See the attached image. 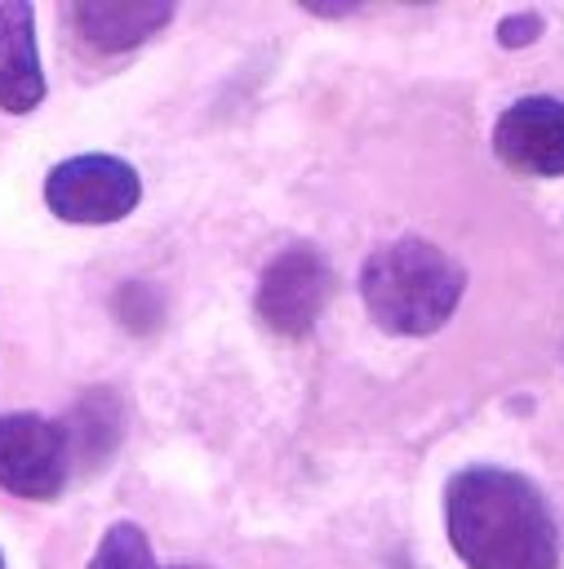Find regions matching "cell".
Returning <instances> with one entry per match:
<instances>
[{"label":"cell","instance_id":"2","mask_svg":"<svg viewBox=\"0 0 564 569\" xmlns=\"http://www.w3.org/2000/svg\"><path fill=\"white\" fill-rule=\"evenodd\" d=\"M466 289V271L431 240L404 236L369 253L360 271V298L386 333L426 338L449 325Z\"/></svg>","mask_w":564,"mask_h":569},{"label":"cell","instance_id":"12","mask_svg":"<svg viewBox=\"0 0 564 569\" xmlns=\"http://www.w3.org/2000/svg\"><path fill=\"white\" fill-rule=\"evenodd\" d=\"M537 36H542V18L537 13H511V18L497 22V44H506V49H524Z\"/></svg>","mask_w":564,"mask_h":569},{"label":"cell","instance_id":"5","mask_svg":"<svg viewBox=\"0 0 564 569\" xmlns=\"http://www.w3.org/2000/svg\"><path fill=\"white\" fill-rule=\"evenodd\" d=\"M71 480V453L62 422L40 413H0V489L49 502Z\"/></svg>","mask_w":564,"mask_h":569},{"label":"cell","instance_id":"14","mask_svg":"<svg viewBox=\"0 0 564 569\" xmlns=\"http://www.w3.org/2000/svg\"><path fill=\"white\" fill-rule=\"evenodd\" d=\"M0 569H4V556H0Z\"/></svg>","mask_w":564,"mask_h":569},{"label":"cell","instance_id":"11","mask_svg":"<svg viewBox=\"0 0 564 569\" xmlns=\"http://www.w3.org/2000/svg\"><path fill=\"white\" fill-rule=\"evenodd\" d=\"M115 316L129 333H151L164 320V298L151 284H120L115 293Z\"/></svg>","mask_w":564,"mask_h":569},{"label":"cell","instance_id":"8","mask_svg":"<svg viewBox=\"0 0 564 569\" xmlns=\"http://www.w3.org/2000/svg\"><path fill=\"white\" fill-rule=\"evenodd\" d=\"M71 22L93 53H124V49L151 40L160 27H169L173 4L169 0H120V4L84 0L71 9Z\"/></svg>","mask_w":564,"mask_h":569},{"label":"cell","instance_id":"1","mask_svg":"<svg viewBox=\"0 0 564 569\" xmlns=\"http://www.w3.org/2000/svg\"><path fill=\"white\" fill-rule=\"evenodd\" d=\"M444 529L466 569H560L551 507L506 467H462L444 485Z\"/></svg>","mask_w":564,"mask_h":569},{"label":"cell","instance_id":"10","mask_svg":"<svg viewBox=\"0 0 564 569\" xmlns=\"http://www.w3.org/2000/svg\"><path fill=\"white\" fill-rule=\"evenodd\" d=\"M89 569H164V565L155 560L147 533H142L133 520H115V525L102 533V542H98ZM182 569H204V565H182Z\"/></svg>","mask_w":564,"mask_h":569},{"label":"cell","instance_id":"9","mask_svg":"<svg viewBox=\"0 0 564 569\" xmlns=\"http://www.w3.org/2000/svg\"><path fill=\"white\" fill-rule=\"evenodd\" d=\"M120 400L115 391L98 387V391H84L75 400V409L62 418V436H67V453H71V467H98L102 458H111V449L120 445Z\"/></svg>","mask_w":564,"mask_h":569},{"label":"cell","instance_id":"13","mask_svg":"<svg viewBox=\"0 0 564 569\" xmlns=\"http://www.w3.org/2000/svg\"><path fill=\"white\" fill-rule=\"evenodd\" d=\"M306 9H311V13H324V18H338V13H351L355 4H346V0H333V4H315V0H306Z\"/></svg>","mask_w":564,"mask_h":569},{"label":"cell","instance_id":"3","mask_svg":"<svg viewBox=\"0 0 564 569\" xmlns=\"http://www.w3.org/2000/svg\"><path fill=\"white\" fill-rule=\"evenodd\" d=\"M138 200H142L138 169L129 160L102 156V151L58 160L44 178V204L53 209V218L80 222V227L120 222L138 209Z\"/></svg>","mask_w":564,"mask_h":569},{"label":"cell","instance_id":"4","mask_svg":"<svg viewBox=\"0 0 564 569\" xmlns=\"http://www.w3.org/2000/svg\"><path fill=\"white\" fill-rule=\"evenodd\" d=\"M333 284H338L333 267L315 244H289L262 267L253 307L266 329H275L284 338H302L329 307Z\"/></svg>","mask_w":564,"mask_h":569},{"label":"cell","instance_id":"6","mask_svg":"<svg viewBox=\"0 0 564 569\" xmlns=\"http://www.w3.org/2000/svg\"><path fill=\"white\" fill-rule=\"evenodd\" d=\"M493 151L515 173L560 178L564 173V102L546 93L515 98L493 124Z\"/></svg>","mask_w":564,"mask_h":569},{"label":"cell","instance_id":"7","mask_svg":"<svg viewBox=\"0 0 564 569\" xmlns=\"http://www.w3.org/2000/svg\"><path fill=\"white\" fill-rule=\"evenodd\" d=\"M44 102V67L36 49V13L22 0L0 4V111L27 116Z\"/></svg>","mask_w":564,"mask_h":569}]
</instances>
